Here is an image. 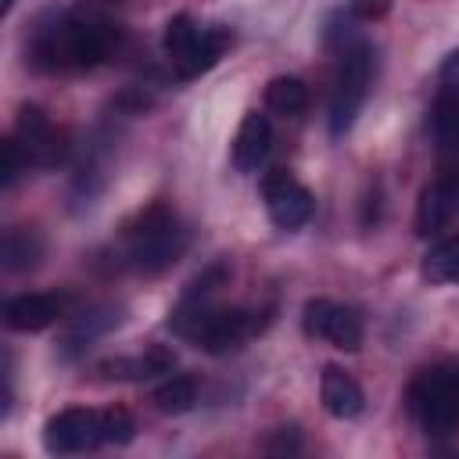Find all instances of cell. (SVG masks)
I'll return each mask as SVG.
<instances>
[{
    "label": "cell",
    "mask_w": 459,
    "mask_h": 459,
    "mask_svg": "<svg viewBox=\"0 0 459 459\" xmlns=\"http://www.w3.org/2000/svg\"><path fill=\"white\" fill-rule=\"evenodd\" d=\"M122 29L100 14H57L32 32L29 57L43 72H86L115 57Z\"/></svg>",
    "instance_id": "6da1fadb"
},
{
    "label": "cell",
    "mask_w": 459,
    "mask_h": 459,
    "mask_svg": "<svg viewBox=\"0 0 459 459\" xmlns=\"http://www.w3.org/2000/svg\"><path fill=\"white\" fill-rule=\"evenodd\" d=\"M265 323H269V312H258V308H212L201 298H183L169 312V330L186 337L190 344L204 348L208 355L237 351L255 333H262Z\"/></svg>",
    "instance_id": "7a4b0ae2"
},
{
    "label": "cell",
    "mask_w": 459,
    "mask_h": 459,
    "mask_svg": "<svg viewBox=\"0 0 459 459\" xmlns=\"http://www.w3.org/2000/svg\"><path fill=\"white\" fill-rule=\"evenodd\" d=\"M190 244L186 226L176 219V212L161 201L140 208L118 233V258L122 265L136 269V273H161L169 269Z\"/></svg>",
    "instance_id": "3957f363"
},
{
    "label": "cell",
    "mask_w": 459,
    "mask_h": 459,
    "mask_svg": "<svg viewBox=\"0 0 459 459\" xmlns=\"http://www.w3.org/2000/svg\"><path fill=\"white\" fill-rule=\"evenodd\" d=\"M409 412L430 437L459 430V366L437 362L420 369L409 384Z\"/></svg>",
    "instance_id": "277c9868"
},
{
    "label": "cell",
    "mask_w": 459,
    "mask_h": 459,
    "mask_svg": "<svg viewBox=\"0 0 459 459\" xmlns=\"http://www.w3.org/2000/svg\"><path fill=\"white\" fill-rule=\"evenodd\" d=\"M369 82H373V47L362 39H351L348 47H341L337 82H333V97H330V133L333 136L351 129Z\"/></svg>",
    "instance_id": "5b68a950"
},
{
    "label": "cell",
    "mask_w": 459,
    "mask_h": 459,
    "mask_svg": "<svg viewBox=\"0 0 459 459\" xmlns=\"http://www.w3.org/2000/svg\"><path fill=\"white\" fill-rule=\"evenodd\" d=\"M14 143H18V151H22V158H25L29 169H57L68 158V151H72L68 133L57 129L43 115V108H36V104H25L18 111Z\"/></svg>",
    "instance_id": "8992f818"
},
{
    "label": "cell",
    "mask_w": 459,
    "mask_h": 459,
    "mask_svg": "<svg viewBox=\"0 0 459 459\" xmlns=\"http://www.w3.org/2000/svg\"><path fill=\"white\" fill-rule=\"evenodd\" d=\"M301 326L308 337L326 341L341 351H355L362 344V316L351 305H337L330 298H312L305 301Z\"/></svg>",
    "instance_id": "52a82bcc"
},
{
    "label": "cell",
    "mask_w": 459,
    "mask_h": 459,
    "mask_svg": "<svg viewBox=\"0 0 459 459\" xmlns=\"http://www.w3.org/2000/svg\"><path fill=\"white\" fill-rule=\"evenodd\" d=\"M262 201H265L269 219L280 230H301L312 219V208H316L308 186H301L287 169L265 172V179H262Z\"/></svg>",
    "instance_id": "ba28073f"
},
{
    "label": "cell",
    "mask_w": 459,
    "mask_h": 459,
    "mask_svg": "<svg viewBox=\"0 0 459 459\" xmlns=\"http://www.w3.org/2000/svg\"><path fill=\"white\" fill-rule=\"evenodd\" d=\"M104 445L97 409H61L43 423V448L50 455H72Z\"/></svg>",
    "instance_id": "9c48e42d"
},
{
    "label": "cell",
    "mask_w": 459,
    "mask_h": 459,
    "mask_svg": "<svg viewBox=\"0 0 459 459\" xmlns=\"http://www.w3.org/2000/svg\"><path fill=\"white\" fill-rule=\"evenodd\" d=\"M459 212V179L452 172H441L437 179H430L423 190H420V201H416V233L420 237H430L437 230H445Z\"/></svg>",
    "instance_id": "30bf717a"
},
{
    "label": "cell",
    "mask_w": 459,
    "mask_h": 459,
    "mask_svg": "<svg viewBox=\"0 0 459 459\" xmlns=\"http://www.w3.org/2000/svg\"><path fill=\"white\" fill-rule=\"evenodd\" d=\"M61 312H65V301L57 294L32 290V294H18L4 305V323L18 333H36V330L54 326L61 319Z\"/></svg>",
    "instance_id": "8fae6325"
},
{
    "label": "cell",
    "mask_w": 459,
    "mask_h": 459,
    "mask_svg": "<svg viewBox=\"0 0 459 459\" xmlns=\"http://www.w3.org/2000/svg\"><path fill=\"white\" fill-rule=\"evenodd\" d=\"M273 151V126L265 115L258 111H247L240 118V129H237V140H233V169L237 172H255Z\"/></svg>",
    "instance_id": "7c38bea8"
},
{
    "label": "cell",
    "mask_w": 459,
    "mask_h": 459,
    "mask_svg": "<svg viewBox=\"0 0 459 459\" xmlns=\"http://www.w3.org/2000/svg\"><path fill=\"white\" fill-rule=\"evenodd\" d=\"M319 398H323V409L337 420H355L366 405V394L359 387V380L351 373H344L341 366H323V377H319Z\"/></svg>",
    "instance_id": "4fadbf2b"
},
{
    "label": "cell",
    "mask_w": 459,
    "mask_h": 459,
    "mask_svg": "<svg viewBox=\"0 0 459 459\" xmlns=\"http://www.w3.org/2000/svg\"><path fill=\"white\" fill-rule=\"evenodd\" d=\"M172 366H176V355L161 344H151L143 355H118L100 362V373L108 380H151L158 373H172Z\"/></svg>",
    "instance_id": "5bb4252c"
},
{
    "label": "cell",
    "mask_w": 459,
    "mask_h": 459,
    "mask_svg": "<svg viewBox=\"0 0 459 459\" xmlns=\"http://www.w3.org/2000/svg\"><path fill=\"white\" fill-rule=\"evenodd\" d=\"M430 136L441 158H459V97L452 90H441L430 104Z\"/></svg>",
    "instance_id": "9a60e30c"
},
{
    "label": "cell",
    "mask_w": 459,
    "mask_h": 459,
    "mask_svg": "<svg viewBox=\"0 0 459 459\" xmlns=\"http://www.w3.org/2000/svg\"><path fill=\"white\" fill-rule=\"evenodd\" d=\"M230 43H233V32H230L226 25H208V29H201V39H197L194 54L176 68V75H179V79H197V75H204L208 68L219 65V57L230 50Z\"/></svg>",
    "instance_id": "2e32d148"
},
{
    "label": "cell",
    "mask_w": 459,
    "mask_h": 459,
    "mask_svg": "<svg viewBox=\"0 0 459 459\" xmlns=\"http://www.w3.org/2000/svg\"><path fill=\"white\" fill-rule=\"evenodd\" d=\"M111 323H118V312L115 308H90V312H79L68 319L65 326V337H61V351L65 355H75L82 351L90 341H97Z\"/></svg>",
    "instance_id": "e0dca14e"
},
{
    "label": "cell",
    "mask_w": 459,
    "mask_h": 459,
    "mask_svg": "<svg viewBox=\"0 0 459 459\" xmlns=\"http://www.w3.org/2000/svg\"><path fill=\"white\" fill-rule=\"evenodd\" d=\"M265 108L283 118H298L308 108V86L298 75H276L265 86Z\"/></svg>",
    "instance_id": "ac0fdd59"
},
{
    "label": "cell",
    "mask_w": 459,
    "mask_h": 459,
    "mask_svg": "<svg viewBox=\"0 0 459 459\" xmlns=\"http://www.w3.org/2000/svg\"><path fill=\"white\" fill-rule=\"evenodd\" d=\"M43 255V240L36 230L29 226H11L4 233V269L7 273H22V269H32Z\"/></svg>",
    "instance_id": "d6986e66"
},
{
    "label": "cell",
    "mask_w": 459,
    "mask_h": 459,
    "mask_svg": "<svg viewBox=\"0 0 459 459\" xmlns=\"http://www.w3.org/2000/svg\"><path fill=\"white\" fill-rule=\"evenodd\" d=\"M420 273L430 283H459V233L455 237H445L441 244H434L423 255Z\"/></svg>",
    "instance_id": "ffe728a7"
},
{
    "label": "cell",
    "mask_w": 459,
    "mask_h": 459,
    "mask_svg": "<svg viewBox=\"0 0 459 459\" xmlns=\"http://www.w3.org/2000/svg\"><path fill=\"white\" fill-rule=\"evenodd\" d=\"M197 39H201V25H197L190 14H176V18H169L165 36H161V47H165V54H169L172 68H179V65L194 54Z\"/></svg>",
    "instance_id": "44dd1931"
},
{
    "label": "cell",
    "mask_w": 459,
    "mask_h": 459,
    "mask_svg": "<svg viewBox=\"0 0 459 459\" xmlns=\"http://www.w3.org/2000/svg\"><path fill=\"white\" fill-rule=\"evenodd\" d=\"M154 405L165 412V416H179V412H190L197 405V384L190 377H169L158 391H154Z\"/></svg>",
    "instance_id": "7402d4cb"
},
{
    "label": "cell",
    "mask_w": 459,
    "mask_h": 459,
    "mask_svg": "<svg viewBox=\"0 0 459 459\" xmlns=\"http://www.w3.org/2000/svg\"><path fill=\"white\" fill-rule=\"evenodd\" d=\"M136 434V423L126 409H104L100 412V437L104 445H129Z\"/></svg>",
    "instance_id": "603a6c76"
},
{
    "label": "cell",
    "mask_w": 459,
    "mask_h": 459,
    "mask_svg": "<svg viewBox=\"0 0 459 459\" xmlns=\"http://www.w3.org/2000/svg\"><path fill=\"white\" fill-rule=\"evenodd\" d=\"M22 169H29V165H25V158H22V151H18L14 136H11V140H4V186H14Z\"/></svg>",
    "instance_id": "cb8c5ba5"
},
{
    "label": "cell",
    "mask_w": 459,
    "mask_h": 459,
    "mask_svg": "<svg viewBox=\"0 0 459 459\" xmlns=\"http://www.w3.org/2000/svg\"><path fill=\"white\" fill-rule=\"evenodd\" d=\"M348 11L362 22H377L391 11V0H348Z\"/></svg>",
    "instance_id": "d4e9b609"
},
{
    "label": "cell",
    "mask_w": 459,
    "mask_h": 459,
    "mask_svg": "<svg viewBox=\"0 0 459 459\" xmlns=\"http://www.w3.org/2000/svg\"><path fill=\"white\" fill-rule=\"evenodd\" d=\"M298 445H301V437H298V430H294V427H280V430H276V437H269V441H265V448H269V452H294Z\"/></svg>",
    "instance_id": "484cf974"
},
{
    "label": "cell",
    "mask_w": 459,
    "mask_h": 459,
    "mask_svg": "<svg viewBox=\"0 0 459 459\" xmlns=\"http://www.w3.org/2000/svg\"><path fill=\"white\" fill-rule=\"evenodd\" d=\"M441 82L445 90H452L459 97V50H452L445 61H441Z\"/></svg>",
    "instance_id": "4316f807"
},
{
    "label": "cell",
    "mask_w": 459,
    "mask_h": 459,
    "mask_svg": "<svg viewBox=\"0 0 459 459\" xmlns=\"http://www.w3.org/2000/svg\"><path fill=\"white\" fill-rule=\"evenodd\" d=\"M14 7V0H4V11H11Z\"/></svg>",
    "instance_id": "83f0119b"
},
{
    "label": "cell",
    "mask_w": 459,
    "mask_h": 459,
    "mask_svg": "<svg viewBox=\"0 0 459 459\" xmlns=\"http://www.w3.org/2000/svg\"><path fill=\"white\" fill-rule=\"evenodd\" d=\"M93 4H118V0H93Z\"/></svg>",
    "instance_id": "f1b7e54d"
}]
</instances>
